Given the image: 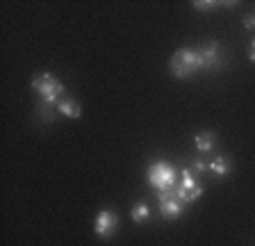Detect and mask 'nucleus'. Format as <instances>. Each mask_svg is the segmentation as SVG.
I'll use <instances>...</instances> for the list:
<instances>
[{
	"instance_id": "1",
	"label": "nucleus",
	"mask_w": 255,
	"mask_h": 246,
	"mask_svg": "<svg viewBox=\"0 0 255 246\" xmlns=\"http://www.w3.org/2000/svg\"><path fill=\"white\" fill-rule=\"evenodd\" d=\"M169 69L175 78L185 80V78H189V75H194L196 71L203 69L201 55H198V50H191V48L175 50L173 57H171V62H169Z\"/></svg>"
},
{
	"instance_id": "2",
	"label": "nucleus",
	"mask_w": 255,
	"mask_h": 246,
	"mask_svg": "<svg viewBox=\"0 0 255 246\" xmlns=\"http://www.w3.org/2000/svg\"><path fill=\"white\" fill-rule=\"evenodd\" d=\"M32 89L37 91L48 105H57L64 96V85L55 78L53 73H39L32 78Z\"/></svg>"
},
{
	"instance_id": "3",
	"label": "nucleus",
	"mask_w": 255,
	"mask_h": 246,
	"mask_svg": "<svg viewBox=\"0 0 255 246\" xmlns=\"http://www.w3.org/2000/svg\"><path fill=\"white\" fill-rule=\"evenodd\" d=\"M146 178H148V182L157 192H169V189H175L178 171H175L173 164H169L164 160H157L155 164L148 166V176Z\"/></svg>"
},
{
	"instance_id": "4",
	"label": "nucleus",
	"mask_w": 255,
	"mask_h": 246,
	"mask_svg": "<svg viewBox=\"0 0 255 246\" xmlns=\"http://www.w3.org/2000/svg\"><path fill=\"white\" fill-rule=\"evenodd\" d=\"M201 194H203V189L196 182V178H194V171H191V169H185V171H182L180 185L175 187V196L180 198V203H191V201L201 198Z\"/></svg>"
},
{
	"instance_id": "5",
	"label": "nucleus",
	"mask_w": 255,
	"mask_h": 246,
	"mask_svg": "<svg viewBox=\"0 0 255 246\" xmlns=\"http://www.w3.org/2000/svg\"><path fill=\"white\" fill-rule=\"evenodd\" d=\"M119 228V217L112 210H101V212L96 214L94 219V233L101 240H110L114 233H117Z\"/></svg>"
},
{
	"instance_id": "6",
	"label": "nucleus",
	"mask_w": 255,
	"mask_h": 246,
	"mask_svg": "<svg viewBox=\"0 0 255 246\" xmlns=\"http://www.w3.org/2000/svg\"><path fill=\"white\" fill-rule=\"evenodd\" d=\"M157 198H159V214L164 217V219H178L182 214V205L180 198L175 196V189H169V192H157Z\"/></svg>"
},
{
	"instance_id": "7",
	"label": "nucleus",
	"mask_w": 255,
	"mask_h": 246,
	"mask_svg": "<svg viewBox=\"0 0 255 246\" xmlns=\"http://www.w3.org/2000/svg\"><path fill=\"white\" fill-rule=\"evenodd\" d=\"M198 55H201L203 69H214L219 64V43L212 41L207 46H203V48H198Z\"/></svg>"
},
{
	"instance_id": "8",
	"label": "nucleus",
	"mask_w": 255,
	"mask_h": 246,
	"mask_svg": "<svg viewBox=\"0 0 255 246\" xmlns=\"http://www.w3.org/2000/svg\"><path fill=\"white\" fill-rule=\"evenodd\" d=\"M57 112L62 114V117L66 119H80V114H82V107H80V103L75 101V98H62V101L57 103Z\"/></svg>"
},
{
	"instance_id": "9",
	"label": "nucleus",
	"mask_w": 255,
	"mask_h": 246,
	"mask_svg": "<svg viewBox=\"0 0 255 246\" xmlns=\"http://www.w3.org/2000/svg\"><path fill=\"white\" fill-rule=\"evenodd\" d=\"M194 144H196L198 153H210V150L214 148V134L203 130V132H198L196 137H194Z\"/></svg>"
},
{
	"instance_id": "10",
	"label": "nucleus",
	"mask_w": 255,
	"mask_h": 246,
	"mask_svg": "<svg viewBox=\"0 0 255 246\" xmlns=\"http://www.w3.org/2000/svg\"><path fill=\"white\" fill-rule=\"evenodd\" d=\"M230 166H233V162H230L228 155H219V157H214V160L210 162V169H212V173H217L219 178L228 176V173H230Z\"/></svg>"
},
{
	"instance_id": "11",
	"label": "nucleus",
	"mask_w": 255,
	"mask_h": 246,
	"mask_svg": "<svg viewBox=\"0 0 255 246\" xmlns=\"http://www.w3.org/2000/svg\"><path fill=\"white\" fill-rule=\"evenodd\" d=\"M130 217H132L134 224H143V221H148V219H150V208H148V203H143V201L134 203L132 210H130Z\"/></svg>"
},
{
	"instance_id": "12",
	"label": "nucleus",
	"mask_w": 255,
	"mask_h": 246,
	"mask_svg": "<svg viewBox=\"0 0 255 246\" xmlns=\"http://www.w3.org/2000/svg\"><path fill=\"white\" fill-rule=\"evenodd\" d=\"M55 107L57 105H48V103H39V107H37V117L39 119H43V121H53L55 119Z\"/></svg>"
},
{
	"instance_id": "13",
	"label": "nucleus",
	"mask_w": 255,
	"mask_h": 246,
	"mask_svg": "<svg viewBox=\"0 0 255 246\" xmlns=\"http://www.w3.org/2000/svg\"><path fill=\"white\" fill-rule=\"evenodd\" d=\"M219 2H214V0H205V2H201V0H196L194 2V7L196 9H201V11H210V7H217Z\"/></svg>"
},
{
	"instance_id": "14",
	"label": "nucleus",
	"mask_w": 255,
	"mask_h": 246,
	"mask_svg": "<svg viewBox=\"0 0 255 246\" xmlns=\"http://www.w3.org/2000/svg\"><path fill=\"white\" fill-rule=\"evenodd\" d=\"M205 169H207V164L203 160H196V162H194V166H191V171H194V173H203Z\"/></svg>"
},
{
	"instance_id": "15",
	"label": "nucleus",
	"mask_w": 255,
	"mask_h": 246,
	"mask_svg": "<svg viewBox=\"0 0 255 246\" xmlns=\"http://www.w3.org/2000/svg\"><path fill=\"white\" fill-rule=\"evenodd\" d=\"M244 27H246V30H253V27H255V14L244 16Z\"/></svg>"
},
{
	"instance_id": "16",
	"label": "nucleus",
	"mask_w": 255,
	"mask_h": 246,
	"mask_svg": "<svg viewBox=\"0 0 255 246\" xmlns=\"http://www.w3.org/2000/svg\"><path fill=\"white\" fill-rule=\"evenodd\" d=\"M249 57H251V62H255V41L251 43V50H249Z\"/></svg>"
}]
</instances>
